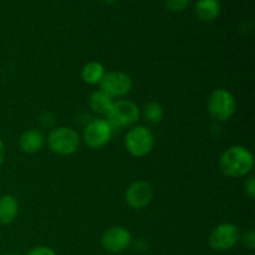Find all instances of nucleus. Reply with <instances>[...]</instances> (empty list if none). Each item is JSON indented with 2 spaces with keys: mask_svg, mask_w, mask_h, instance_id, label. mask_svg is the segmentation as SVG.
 Listing matches in <instances>:
<instances>
[{
  "mask_svg": "<svg viewBox=\"0 0 255 255\" xmlns=\"http://www.w3.org/2000/svg\"><path fill=\"white\" fill-rule=\"evenodd\" d=\"M219 169L229 178H243L254 168V156L247 147L234 144L228 147L219 157Z\"/></svg>",
  "mask_w": 255,
  "mask_h": 255,
  "instance_id": "1",
  "label": "nucleus"
},
{
  "mask_svg": "<svg viewBox=\"0 0 255 255\" xmlns=\"http://www.w3.org/2000/svg\"><path fill=\"white\" fill-rule=\"evenodd\" d=\"M125 148L136 158H143L148 156L154 148L156 138L151 128L143 125H134L129 127L125 136Z\"/></svg>",
  "mask_w": 255,
  "mask_h": 255,
  "instance_id": "2",
  "label": "nucleus"
},
{
  "mask_svg": "<svg viewBox=\"0 0 255 255\" xmlns=\"http://www.w3.org/2000/svg\"><path fill=\"white\" fill-rule=\"evenodd\" d=\"M46 143L50 151L54 153L59 156H71L79 151L81 137L77 133L76 129L71 127L59 126L50 131Z\"/></svg>",
  "mask_w": 255,
  "mask_h": 255,
  "instance_id": "3",
  "label": "nucleus"
},
{
  "mask_svg": "<svg viewBox=\"0 0 255 255\" xmlns=\"http://www.w3.org/2000/svg\"><path fill=\"white\" fill-rule=\"evenodd\" d=\"M207 110L216 121H229L237 112L236 97L229 90L223 87L214 89L207 100Z\"/></svg>",
  "mask_w": 255,
  "mask_h": 255,
  "instance_id": "4",
  "label": "nucleus"
},
{
  "mask_svg": "<svg viewBox=\"0 0 255 255\" xmlns=\"http://www.w3.org/2000/svg\"><path fill=\"white\" fill-rule=\"evenodd\" d=\"M141 110L138 105L128 99L115 100L111 110L105 119L112 125L114 128H129L138 122Z\"/></svg>",
  "mask_w": 255,
  "mask_h": 255,
  "instance_id": "5",
  "label": "nucleus"
},
{
  "mask_svg": "<svg viewBox=\"0 0 255 255\" xmlns=\"http://www.w3.org/2000/svg\"><path fill=\"white\" fill-rule=\"evenodd\" d=\"M241 239V231L234 223L224 222L212 229L208 237V246L212 251L228 252L232 251Z\"/></svg>",
  "mask_w": 255,
  "mask_h": 255,
  "instance_id": "6",
  "label": "nucleus"
},
{
  "mask_svg": "<svg viewBox=\"0 0 255 255\" xmlns=\"http://www.w3.org/2000/svg\"><path fill=\"white\" fill-rule=\"evenodd\" d=\"M114 127L106 119H94L85 126L82 139L91 149L104 148L111 141Z\"/></svg>",
  "mask_w": 255,
  "mask_h": 255,
  "instance_id": "7",
  "label": "nucleus"
},
{
  "mask_svg": "<svg viewBox=\"0 0 255 255\" xmlns=\"http://www.w3.org/2000/svg\"><path fill=\"white\" fill-rule=\"evenodd\" d=\"M100 90L111 99H124L131 92L133 81L128 74L124 71H106L100 82Z\"/></svg>",
  "mask_w": 255,
  "mask_h": 255,
  "instance_id": "8",
  "label": "nucleus"
},
{
  "mask_svg": "<svg viewBox=\"0 0 255 255\" xmlns=\"http://www.w3.org/2000/svg\"><path fill=\"white\" fill-rule=\"evenodd\" d=\"M100 243L107 253L117 255L129 248L132 244V234L125 227L112 226L104 231Z\"/></svg>",
  "mask_w": 255,
  "mask_h": 255,
  "instance_id": "9",
  "label": "nucleus"
},
{
  "mask_svg": "<svg viewBox=\"0 0 255 255\" xmlns=\"http://www.w3.org/2000/svg\"><path fill=\"white\" fill-rule=\"evenodd\" d=\"M154 196L152 184L147 181H136L127 187L125 192V202L129 208L141 211L151 204Z\"/></svg>",
  "mask_w": 255,
  "mask_h": 255,
  "instance_id": "10",
  "label": "nucleus"
},
{
  "mask_svg": "<svg viewBox=\"0 0 255 255\" xmlns=\"http://www.w3.org/2000/svg\"><path fill=\"white\" fill-rule=\"evenodd\" d=\"M46 142V137L40 129L31 128L22 132L21 136L19 137V148L20 151L26 154L37 153L42 149Z\"/></svg>",
  "mask_w": 255,
  "mask_h": 255,
  "instance_id": "11",
  "label": "nucleus"
},
{
  "mask_svg": "<svg viewBox=\"0 0 255 255\" xmlns=\"http://www.w3.org/2000/svg\"><path fill=\"white\" fill-rule=\"evenodd\" d=\"M222 5L219 0H197L194 5L196 16L203 22H212L221 15Z\"/></svg>",
  "mask_w": 255,
  "mask_h": 255,
  "instance_id": "12",
  "label": "nucleus"
},
{
  "mask_svg": "<svg viewBox=\"0 0 255 255\" xmlns=\"http://www.w3.org/2000/svg\"><path fill=\"white\" fill-rule=\"evenodd\" d=\"M19 214V202L11 194L0 196V224L9 226L14 223Z\"/></svg>",
  "mask_w": 255,
  "mask_h": 255,
  "instance_id": "13",
  "label": "nucleus"
},
{
  "mask_svg": "<svg viewBox=\"0 0 255 255\" xmlns=\"http://www.w3.org/2000/svg\"><path fill=\"white\" fill-rule=\"evenodd\" d=\"M115 100L111 99L109 95L105 94L101 90H96L91 94L89 99V106L95 114L100 115V116H107V114L111 110L112 105H114Z\"/></svg>",
  "mask_w": 255,
  "mask_h": 255,
  "instance_id": "14",
  "label": "nucleus"
},
{
  "mask_svg": "<svg viewBox=\"0 0 255 255\" xmlns=\"http://www.w3.org/2000/svg\"><path fill=\"white\" fill-rule=\"evenodd\" d=\"M106 74V69L99 61H89L81 69V79L87 85H99Z\"/></svg>",
  "mask_w": 255,
  "mask_h": 255,
  "instance_id": "15",
  "label": "nucleus"
},
{
  "mask_svg": "<svg viewBox=\"0 0 255 255\" xmlns=\"http://www.w3.org/2000/svg\"><path fill=\"white\" fill-rule=\"evenodd\" d=\"M141 115L148 124L158 125L163 121L164 109L159 102L149 101L144 105L143 111L141 112Z\"/></svg>",
  "mask_w": 255,
  "mask_h": 255,
  "instance_id": "16",
  "label": "nucleus"
},
{
  "mask_svg": "<svg viewBox=\"0 0 255 255\" xmlns=\"http://www.w3.org/2000/svg\"><path fill=\"white\" fill-rule=\"evenodd\" d=\"M192 0H166L164 5H166L167 10L172 12H181L186 10L189 6Z\"/></svg>",
  "mask_w": 255,
  "mask_h": 255,
  "instance_id": "17",
  "label": "nucleus"
},
{
  "mask_svg": "<svg viewBox=\"0 0 255 255\" xmlns=\"http://www.w3.org/2000/svg\"><path fill=\"white\" fill-rule=\"evenodd\" d=\"M239 242H242V244H243L246 248L253 251V249L255 248V231L254 229H249V231H247L243 236L241 234V239H239Z\"/></svg>",
  "mask_w": 255,
  "mask_h": 255,
  "instance_id": "18",
  "label": "nucleus"
},
{
  "mask_svg": "<svg viewBox=\"0 0 255 255\" xmlns=\"http://www.w3.org/2000/svg\"><path fill=\"white\" fill-rule=\"evenodd\" d=\"M244 192L248 196V198H255V177L252 174L247 176L246 182H244Z\"/></svg>",
  "mask_w": 255,
  "mask_h": 255,
  "instance_id": "19",
  "label": "nucleus"
},
{
  "mask_svg": "<svg viewBox=\"0 0 255 255\" xmlns=\"http://www.w3.org/2000/svg\"><path fill=\"white\" fill-rule=\"evenodd\" d=\"M26 255H57L56 252L54 251L50 247H45V246H40V247H35V248L30 249L27 252Z\"/></svg>",
  "mask_w": 255,
  "mask_h": 255,
  "instance_id": "20",
  "label": "nucleus"
},
{
  "mask_svg": "<svg viewBox=\"0 0 255 255\" xmlns=\"http://www.w3.org/2000/svg\"><path fill=\"white\" fill-rule=\"evenodd\" d=\"M5 156H6V148H5L4 141H2L1 137H0V167L4 163Z\"/></svg>",
  "mask_w": 255,
  "mask_h": 255,
  "instance_id": "21",
  "label": "nucleus"
},
{
  "mask_svg": "<svg viewBox=\"0 0 255 255\" xmlns=\"http://www.w3.org/2000/svg\"><path fill=\"white\" fill-rule=\"evenodd\" d=\"M102 1L107 5H112V4H115V2L119 1V0H102Z\"/></svg>",
  "mask_w": 255,
  "mask_h": 255,
  "instance_id": "22",
  "label": "nucleus"
},
{
  "mask_svg": "<svg viewBox=\"0 0 255 255\" xmlns=\"http://www.w3.org/2000/svg\"><path fill=\"white\" fill-rule=\"evenodd\" d=\"M2 255H17V254H15V253H5V254H2Z\"/></svg>",
  "mask_w": 255,
  "mask_h": 255,
  "instance_id": "23",
  "label": "nucleus"
},
{
  "mask_svg": "<svg viewBox=\"0 0 255 255\" xmlns=\"http://www.w3.org/2000/svg\"><path fill=\"white\" fill-rule=\"evenodd\" d=\"M109 255H116V254H109Z\"/></svg>",
  "mask_w": 255,
  "mask_h": 255,
  "instance_id": "24",
  "label": "nucleus"
},
{
  "mask_svg": "<svg viewBox=\"0 0 255 255\" xmlns=\"http://www.w3.org/2000/svg\"><path fill=\"white\" fill-rule=\"evenodd\" d=\"M0 237H1V232H0Z\"/></svg>",
  "mask_w": 255,
  "mask_h": 255,
  "instance_id": "25",
  "label": "nucleus"
}]
</instances>
